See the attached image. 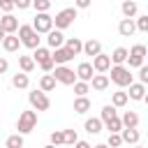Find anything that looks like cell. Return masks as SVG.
<instances>
[{
  "instance_id": "50",
  "label": "cell",
  "mask_w": 148,
  "mask_h": 148,
  "mask_svg": "<svg viewBox=\"0 0 148 148\" xmlns=\"http://www.w3.org/2000/svg\"><path fill=\"white\" fill-rule=\"evenodd\" d=\"M44 148H56V146H51V143H49V146H44Z\"/></svg>"
},
{
  "instance_id": "14",
  "label": "cell",
  "mask_w": 148,
  "mask_h": 148,
  "mask_svg": "<svg viewBox=\"0 0 148 148\" xmlns=\"http://www.w3.org/2000/svg\"><path fill=\"white\" fill-rule=\"evenodd\" d=\"M134 30H136V28H134V21H132V18H123V21L118 23V32H120L123 37H132Z\"/></svg>"
},
{
  "instance_id": "30",
  "label": "cell",
  "mask_w": 148,
  "mask_h": 148,
  "mask_svg": "<svg viewBox=\"0 0 148 148\" xmlns=\"http://www.w3.org/2000/svg\"><path fill=\"white\" fill-rule=\"evenodd\" d=\"M5 146H7V148H23V134H12V136H7Z\"/></svg>"
},
{
  "instance_id": "18",
  "label": "cell",
  "mask_w": 148,
  "mask_h": 148,
  "mask_svg": "<svg viewBox=\"0 0 148 148\" xmlns=\"http://www.w3.org/2000/svg\"><path fill=\"white\" fill-rule=\"evenodd\" d=\"M127 97H132V99H146V86L143 83H130Z\"/></svg>"
},
{
  "instance_id": "25",
  "label": "cell",
  "mask_w": 148,
  "mask_h": 148,
  "mask_svg": "<svg viewBox=\"0 0 148 148\" xmlns=\"http://www.w3.org/2000/svg\"><path fill=\"white\" fill-rule=\"evenodd\" d=\"M30 58H32L35 62H44L46 58H51V51H49V49H44V46H37V49H35V53H32Z\"/></svg>"
},
{
  "instance_id": "27",
  "label": "cell",
  "mask_w": 148,
  "mask_h": 148,
  "mask_svg": "<svg viewBox=\"0 0 148 148\" xmlns=\"http://www.w3.org/2000/svg\"><path fill=\"white\" fill-rule=\"evenodd\" d=\"M88 109H90V99L88 97H76L74 99V111L76 113H86Z\"/></svg>"
},
{
  "instance_id": "15",
  "label": "cell",
  "mask_w": 148,
  "mask_h": 148,
  "mask_svg": "<svg viewBox=\"0 0 148 148\" xmlns=\"http://www.w3.org/2000/svg\"><path fill=\"white\" fill-rule=\"evenodd\" d=\"M18 44H21V42H18V37H16V35H5V37H2V49H5V51H9V53L18 51Z\"/></svg>"
},
{
  "instance_id": "17",
  "label": "cell",
  "mask_w": 148,
  "mask_h": 148,
  "mask_svg": "<svg viewBox=\"0 0 148 148\" xmlns=\"http://www.w3.org/2000/svg\"><path fill=\"white\" fill-rule=\"evenodd\" d=\"M83 53L95 58L97 53H102V44H99L97 39H88V42H83Z\"/></svg>"
},
{
  "instance_id": "4",
  "label": "cell",
  "mask_w": 148,
  "mask_h": 148,
  "mask_svg": "<svg viewBox=\"0 0 148 148\" xmlns=\"http://www.w3.org/2000/svg\"><path fill=\"white\" fill-rule=\"evenodd\" d=\"M74 18H76V7H67V9L58 12L56 18H53L56 30H65V28H69V25L74 23Z\"/></svg>"
},
{
  "instance_id": "16",
  "label": "cell",
  "mask_w": 148,
  "mask_h": 148,
  "mask_svg": "<svg viewBox=\"0 0 148 148\" xmlns=\"http://www.w3.org/2000/svg\"><path fill=\"white\" fill-rule=\"evenodd\" d=\"M65 49H67L72 56H79V53L83 51V42H81L79 37H69V39L65 42Z\"/></svg>"
},
{
  "instance_id": "40",
  "label": "cell",
  "mask_w": 148,
  "mask_h": 148,
  "mask_svg": "<svg viewBox=\"0 0 148 148\" xmlns=\"http://www.w3.org/2000/svg\"><path fill=\"white\" fill-rule=\"evenodd\" d=\"M139 83H143V86L148 83V67H146V65L139 67Z\"/></svg>"
},
{
  "instance_id": "44",
  "label": "cell",
  "mask_w": 148,
  "mask_h": 148,
  "mask_svg": "<svg viewBox=\"0 0 148 148\" xmlns=\"http://www.w3.org/2000/svg\"><path fill=\"white\" fill-rule=\"evenodd\" d=\"M14 7H18V9H28V7H32V0H14Z\"/></svg>"
},
{
  "instance_id": "20",
  "label": "cell",
  "mask_w": 148,
  "mask_h": 148,
  "mask_svg": "<svg viewBox=\"0 0 148 148\" xmlns=\"http://www.w3.org/2000/svg\"><path fill=\"white\" fill-rule=\"evenodd\" d=\"M109 58H111V62H113V65H123V62L127 60V49H125V46H118Z\"/></svg>"
},
{
  "instance_id": "47",
  "label": "cell",
  "mask_w": 148,
  "mask_h": 148,
  "mask_svg": "<svg viewBox=\"0 0 148 148\" xmlns=\"http://www.w3.org/2000/svg\"><path fill=\"white\" fill-rule=\"evenodd\" d=\"M74 148H92V146H90L88 141H76V143H74Z\"/></svg>"
},
{
  "instance_id": "3",
  "label": "cell",
  "mask_w": 148,
  "mask_h": 148,
  "mask_svg": "<svg viewBox=\"0 0 148 148\" xmlns=\"http://www.w3.org/2000/svg\"><path fill=\"white\" fill-rule=\"evenodd\" d=\"M51 76H53L58 83H65V86H74V83H76V72L69 69V67H65V65H56L53 72H51Z\"/></svg>"
},
{
  "instance_id": "13",
  "label": "cell",
  "mask_w": 148,
  "mask_h": 148,
  "mask_svg": "<svg viewBox=\"0 0 148 148\" xmlns=\"http://www.w3.org/2000/svg\"><path fill=\"white\" fill-rule=\"evenodd\" d=\"M46 35H49V37H46V42H49V46H51V49H60V46L65 44V37H62V32H60V30H49Z\"/></svg>"
},
{
  "instance_id": "28",
  "label": "cell",
  "mask_w": 148,
  "mask_h": 148,
  "mask_svg": "<svg viewBox=\"0 0 148 148\" xmlns=\"http://www.w3.org/2000/svg\"><path fill=\"white\" fill-rule=\"evenodd\" d=\"M120 9H123V14H125V18H132V16L136 14V9H139V7H136V2H132V0H125Z\"/></svg>"
},
{
  "instance_id": "5",
  "label": "cell",
  "mask_w": 148,
  "mask_h": 148,
  "mask_svg": "<svg viewBox=\"0 0 148 148\" xmlns=\"http://www.w3.org/2000/svg\"><path fill=\"white\" fill-rule=\"evenodd\" d=\"M35 125H37V113H35V111H23V113L18 116L16 130H18V134H28V132L35 130Z\"/></svg>"
},
{
  "instance_id": "33",
  "label": "cell",
  "mask_w": 148,
  "mask_h": 148,
  "mask_svg": "<svg viewBox=\"0 0 148 148\" xmlns=\"http://www.w3.org/2000/svg\"><path fill=\"white\" fill-rule=\"evenodd\" d=\"M32 7L37 9V14H46L51 7V0H32Z\"/></svg>"
},
{
  "instance_id": "26",
  "label": "cell",
  "mask_w": 148,
  "mask_h": 148,
  "mask_svg": "<svg viewBox=\"0 0 148 148\" xmlns=\"http://www.w3.org/2000/svg\"><path fill=\"white\" fill-rule=\"evenodd\" d=\"M127 92H123V90H116L113 92V97H111V106H125L127 104Z\"/></svg>"
},
{
  "instance_id": "36",
  "label": "cell",
  "mask_w": 148,
  "mask_h": 148,
  "mask_svg": "<svg viewBox=\"0 0 148 148\" xmlns=\"http://www.w3.org/2000/svg\"><path fill=\"white\" fill-rule=\"evenodd\" d=\"M134 28L141 30V32H148V16H139L136 23H134Z\"/></svg>"
},
{
  "instance_id": "43",
  "label": "cell",
  "mask_w": 148,
  "mask_h": 148,
  "mask_svg": "<svg viewBox=\"0 0 148 148\" xmlns=\"http://www.w3.org/2000/svg\"><path fill=\"white\" fill-rule=\"evenodd\" d=\"M0 9H2L5 14H9V12L14 9V2H12V0H0Z\"/></svg>"
},
{
  "instance_id": "9",
  "label": "cell",
  "mask_w": 148,
  "mask_h": 148,
  "mask_svg": "<svg viewBox=\"0 0 148 148\" xmlns=\"http://www.w3.org/2000/svg\"><path fill=\"white\" fill-rule=\"evenodd\" d=\"M109 67H111V58H109V56L97 53V56L92 58V69H95V72L104 74V72H109Z\"/></svg>"
},
{
  "instance_id": "6",
  "label": "cell",
  "mask_w": 148,
  "mask_h": 148,
  "mask_svg": "<svg viewBox=\"0 0 148 148\" xmlns=\"http://www.w3.org/2000/svg\"><path fill=\"white\" fill-rule=\"evenodd\" d=\"M32 30H35L37 35L53 30V16H49V14H37L35 21H32Z\"/></svg>"
},
{
  "instance_id": "19",
  "label": "cell",
  "mask_w": 148,
  "mask_h": 148,
  "mask_svg": "<svg viewBox=\"0 0 148 148\" xmlns=\"http://www.w3.org/2000/svg\"><path fill=\"white\" fill-rule=\"evenodd\" d=\"M90 83H92L95 90H106V88H109V76H106V74H95V76L90 79Z\"/></svg>"
},
{
  "instance_id": "24",
  "label": "cell",
  "mask_w": 148,
  "mask_h": 148,
  "mask_svg": "<svg viewBox=\"0 0 148 148\" xmlns=\"http://www.w3.org/2000/svg\"><path fill=\"white\" fill-rule=\"evenodd\" d=\"M18 67L23 69V74H28V72L35 69V60L30 56H18Z\"/></svg>"
},
{
  "instance_id": "39",
  "label": "cell",
  "mask_w": 148,
  "mask_h": 148,
  "mask_svg": "<svg viewBox=\"0 0 148 148\" xmlns=\"http://www.w3.org/2000/svg\"><path fill=\"white\" fill-rule=\"evenodd\" d=\"M120 143H123V139H120V134H109V143H106L109 148H118Z\"/></svg>"
},
{
  "instance_id": "32",
  "label": "cell",
  "mask_w": 148,
  "mask_h": 148,
  "mask_svg": "<svg viewBox=\"0 0 148 148\" xmlns=\"http://www.w3.org/2000/svg\"><path fill=\"white\" fill-rule=\"evenodd\" d=\"M106 125V130H109V134H118L120 130H123V123H120V118L116 116L113 120H109V123H104Z\"/></svg>"
},
{
  "instance_id": "21",
  "label": "cell",
  "mask_w": 148,
  "mask_h": 148,
  "mask_svg": "<svg viewBox=\"0 0 148 148\" xmlns=\"http://www.w3.org/2000/svg\"><path fill=\"white\" fill-rule=\"evenodd\" d=\"M53 88H56V79H53L51 74H44V76L39 79V90H42V92H51Z\"/></svg>"
},
{
  "instance_id": "45",
  "label": "cell",
  "mask_w": 148,
  "mask_h": 148,
  "mask_svg": "<svg viewBox=\"0 0 148 148\" xmlns=\"http://www.w3.org/2000/svg\"><path fill=\"white\" fill-rule=\"evenodd\" d=\"M76 2V7L79 9H86V7H90V0H74Z\"/></svg>"
},
{
  "instance_id": "2",
  "label": "cell",
  "mask_w": 148,
  "mask_h": 148,
  "mask_svg": "<svg viewBox=\"0 0 148 148\" xmlns=\"http://www.w3.org/2000/svg\"><path fill=\"white\" fill-rule=\"evenodd\" d=\"M109 69H111V81H113L116 86L125 88V86L134 83V79H132V72H130L125 65H113V67H109Z\"/></svg>"
},
{
  "instance_id": "42",
  "label": "cell",
  "mask_w": 148,
  "mask_h": 148,
  "mask_svg": "<svg viewBox=\"0 0 148 148\" xmlns=\"http://www.w3.org/2000/svg\"><path fill=\"white\" fill-rule=\"evenodd\" d=\"M39 67H42V69H44V72H49V74H51V72H53V67H56V65H53V60H51V58H46V60H44V62H39Z\"/></svg>"
},
{
  "instance_id": "41",
  "label": "cell",
  "mask_w": 148,
  "mask_h": 148,
  "mask_svg": "<svg viewBox=\"0 0 148 148\" xmlns=\"http://www.w3.org/2000/svg\"><path fill=\"white\" fill-rule=\"evenodd\" d=\"M60 143H62V132L60 130L51 132V146H60Z\"/></svg>"
},
{
  "instance_id": "8",
  "label": "cell",
  "mask_w": 148,
  "mask_h": 148,
  "mask_svg": "<svg viewBox=\"0 0 148 148\" xmlns=\"http://www.w3.org/2000/svg\"><path fill=\"white\" fill-rule=\"evenodd\" d=\"M0 28H2L5 35H16V30H18V18L12 16V14H5V16L0 18Z\"/></svg>"
},
{
  "instance_id": "11",
  "label": "cell",
  "mask_w": 148,
  "mask_h": 148,
  "mask_svg": "<svg viewBox=\"0 0 148 148\" xmlns=\"http://www.w3.org/2000/svg\"><path fill=\"white\" fill-rule=\"evenodd\" d=\"M92 72H95V69H92L90 62H81V65L76 67V81H86V83H88V81L95 76Z\"/></svg>"
},
{
  "instance_id": "10",
  "label": "cell",
  "mask_w": 148,
  "mask_h": 148,
  "mask_svg": "<svg viewBox=\"0 0 148 148\" xmlns=\"http://www.w3.org/2000/svg\"><path fill=\"white\" fill-rule=\"evenodd\" d=\"M74 56L65 49V46H60V49H53V53H51V60H53V65H65V62H69Z\"/></svg>"
},
{
  "instance_id": "37",
  "label": "cell",
  "mask_w": 148,
  "mask_h": 148,
  "mask_svg": "<svg viewBox=\"0 0 148 148\" xmlns=\"http://www.w3.org/2000/svg\"><path fill=\"white\" fill-rule=\"evenodd\" d=\"M130 56H136V58H143L146 56V46L143 44H136V46H132V51H127Z\"/></svg>"
},
{
  "instance_id": "49",
  "label": "cell",
  "mask_w": 148,
  "mask_h": 148,
  "mask_svg": "<svg viewBox=\"0 0 148 148\" xmlns=\"http://www.w3.org/2000/svg\"><path fill=\"white\" fill-rule=\"evenodd\" d=\"M2 37H5V32H2V28H0V44H2Z\"/></svg>"
},
{
  "instance_id": "51",
  "label": "cell",
  "mask_w": 148,
  "mask_h": 148,
  "mask_svg": "<svg viewBox=\"0 0 148 148\" xmlns=\"http://www.w3.org/2000/svg\"><path fill=\"white\" fill-rule=\"evenodd\" d=\"M134 148H143V146H134Z\"/></svg>"
},
{
  "instance_id": "52",
  "label": "cell",
  "mask_w": 148,
  "mask_h": 148,
  "mask_svg": "<svg viewBox=\"0 0 148 148\" xmlns=\"http://www.w3.org/2000/svg\"><path fill=\"white\" fill-rule=\"evenodd\" d=\"M12 2H14V0H12Z\"/></svg>"
},
{
  "instance_id": "23",
  "label": "cell",
  "mask_w": 148,
  "mask_h": 148,
  "mask_svg": "<svg viewBox=\"0 0 148 148\" xmlns=\"http://www.w3.org/2000/svg\"><path fill=\"white\" fill-rule=\"evenodd\" d=\"M83 127H86L88 134H99V132H102V120H99V118H88Z\"/></svg>"
},
{
  "instance_id": "22",
  "label": "cell",
  "mask_w": 148,
  "mask_h": 148,
  "mask_svg": "<svg viewBox=\"0 0 148 148\" xmlns=\"http://www.w3.org/2000/svg\"><path fill=\"white\" fill-rule=\"evenodd\" d=\"M120 123H123V127H136L139 125V116L134 111H125L123 118H120Z\"/></svg>"
},
{
  "instance_id": "12",
  "label": "cell",
  "mask_w": 148,
  "mask_h": 148,
  "mask_svg": "<svg viewBox=\"0 0 148 148\" xmlns=\"http://www.w3.org/2000/svg\"><path fill=\"white\" fill-rule=\"evenodd\" d=\"M120 132H123V134H120L123 143H139V139H141V134H139L136 127H123Z\"/></svg>"
},
{
  "instance_id": "1",
  "label": "cell",
  "mask_w": 148,
  "mask_h": 148,
  "mask_svg": "<svg viewBox=\"0 0 148 148\" xmlns=\"http://www.w3.org/2000/svg\"><path fill=\"white\" fill-rule=\"evenodd\" d=\"M16 32H18L16 37H18V42H21L23 46H28V49H32V51L39 46V37H37V32L32 30V25H18Z\"/></svg>"
},
{
  "instance_id": "7",
  "label": "cell",
  "mask_w": 148,
  "mask_h": 148,
  "mask_svg": "<svg viewBox=\"0 0 148 148\" xmlns=\"http://www.w3.org/2000/svg\"><path fill=\"white\" fill-rule=\"evenodd\" d=\"M28 99H30L32 109H37V111H46V109L51 106V99H49V97H46V92H42V90L30 92V95H28Z\"/></svg>"
},
{
  "instance_id": "31",
  "label": "cell",
  "mask_w": 148,
  "mask_h": 148,
  "mask_svg": "<svg viewBox=\"0 0 148 148\" xmlns=\"http://www.w3.org/2000/svg\"><path fill=\"white\" fill-rule=\"evenodd\" d=\"M116 118V106H111V104H106V106H102V123H109V120H113Z\"/></svg>"
},
{
  "instance_id": "46",
  "label": "cell",
  "mask_w": 148,
  "mask_h": 148,
  "mask_svg": "<svg viewBox=\"0 0 148 148\" xmlns=\"http://www.w3.org/2000/svg\"><path fill=\"white\" fill-rule=\"evenodd\" d=\"M7 69H9V62H7L5 58H0V74H5Z\"/></svg>"
},
{
  "instance_id": "34",
  "label": "cell",
  "mask_w": 148,
  "mask_h": 148,
  "mask_svg": "<svg viewBox=\"0 0 148 148\" xmlns=\"http://www.w3.org/2000/svg\"><path fill=\"white\" fill-rule=\"evenodd\" d=\"M88 90H90V86H88L86 81H76V83H74V92H76V97H86Z\"/></svg>"
},
{
  "instance_id": "38",
  "label": "cell",
  "mask_w": 148,
  "mask_h": 148,
  "mask_svg": "<svg viewBox=\"0 0 148 148\" xmlns=\"http://www.w3.org/2000/svg\"><path fill=\"white\" fill-rule=\"evenodd\" d=\"M127 62H130L127 69H132V67H141V65H143V58H136V56H130V53H127Z\"/></svg>"
},
{
  "instance_id": "29",
  "label": "cell",
  "mask_w": 148,
  "mask_h": 148,
  "mask_svg": "<svg viewBox=\"0 0 148 148\" xmlns=\"http://www.w3.org/2000/svg\"><path fill=\"white\" fill-rule=\"evenodd\" d=\"M28 83H30L28 81V74H14L12 76V86L14 88H21L23 90V88H28Z\"/></svg>"
},
{
  "instance_id": "53",
  "label": "cell",
  "mask_w": 148,
  "mask_h": 148,
  "mask_svg": "<svg viewBox=\"0 0 148 148\" xmlns=\"http://www.w3.org/2000/svg\"><path fill=\"white\" fill-rule=\"evenodd\" d=\"M51 2H53V0H51Z\"/></svg>"
},
{
  "instance_id": "48",
  "label": "cell",
  "mask_w": 148,
  "mask_h": 148,
  "mask_svg": "<svg viewBox=\"0 0 148 148\" xmlns=\"http://www.w3.org/2000/svg\"><path fill=\"white\" fill-rule=\"evenodd\" d=\"M92 148H109L106 143H97V146H92Z\"/></svg>"
},
{
  "instance_id": "35",
  "label": "cell",
  "mask_w": 148,
  "mask_h": 148,
  "mask_svg": "<svg viewBox=\"0 0 148 148\" xmlns=\"http://www.w3.org/2000/svg\"><path fill=\"white\" fill-rule=\"evenodd\" d=\"M76 141H79V136L74 130H62V143H76Z\"/></svg>"
}]
</instances>
